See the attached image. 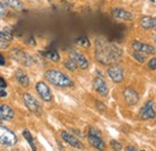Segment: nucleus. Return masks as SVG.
<instances>
[{"instance_id": "1", "label": "nucleus", "mask_w": 156, "mask_h": 151, "mask_svg": "<svg viewBox=\"0 0 156 151\" xmlns=\"http://www.w3.org/2000/svg\"><path fill=\"white\" fill-rule=\"evenodd\" d=\"M122 55V49L114 44L108 43L105 41H98L96 42V52L95 57L103 65H112L119 61V59Z\"/></svg>"}, {"instance_id": "2", "label": "nucleus", "mask_w": 156, "mask_h": 151, "mask_svg": "<svg viewBox=\"0 0 156 151\" xmlns=\"http://www.w3.org/2000/svg\"><path fill=\"white\" fill-rule=\"evenodd\" d=\"M44 78L59 88H71L73 86V80L67 75L60 72L58 70H48L44 73Z\"/></svg>"}, {"instance_id": "3", "label": "nucleus", "mask_w": 156, "mask_h": 151, "mask_svg": "<svg viewBox=\"0 0 156 151\" xmlns=\"http://www.w3.org/2000/svg\"><path fill=\"white\" fill-rule=\"evenodd\" d=\"M18 142V138L11 130H9L5 125L0 124V144L4 146H15Z\"/></svg>"}, {"instance_id": "4", "label": "nucleus", "mask_w": 156, "mask_h": 151, "mask_svg": "<svg viewBox=\"0 0 156 151\" xmlns=\"http://www.w3.org/2000/svg\"><path fill=\"white\" fill-rule=\"evenodd\" d=\"M88 142L90 143L91 146H94L98 150H105L106 144L101 137V132L98 131L96 127L90 126L89 127V132H88Z\"/></svg>"}, {"instance_id": "5", "label": "nucleus", "mask_w": 156, "mask_h": 151, "mask_svg": "<svg viewBox=\"0 0 156 151\" xmlns=\"http://www.w3.org/2000/svg\"><path fill=\"white\" fill-rule=\"evenodd\" d=\"M23 102H24L25 107H27L31 113L37 114V115H40V114L42 113V107H41L40 102L33 96V95L28 94V93L23 94Z\"/></svg>"}, {"instance_id": "6", "label": "nucleus", "mask_w": 156, "mask_h": 151, "mask_svg": "<svg viewBox=\"0 0 156 151\" xmlns=\"http://www.w3.org/2000/svg\"><path fill=\"white\" fill-rule=\"evenodd\" d=\"M107 75L114 83H121L124 80V68L118 64H112L107 70Z\"/></svg>"}, {"instance_id": "7", "label": "nucleus", "mask_w": 156, "mask_h": 151, "mask_svg": "<svg viewBox=\"0 0 156 151\" xmlns=\"http://www.w3.org/2000/svg\"><path fill=\"white\" fill-rule=\"evenodd\" d=\"M36 91L39 96L44 101V102H51L53 100V95H52V91L49 89V86L44 83V82H37L36 83Z\"/></svg>"}, {"instance_id": "8", "label": "nucleus", "mask_w": 156, "mask_h": 151, "mask_svg": "<svg viewBox=\"0 0 156 151\" xmlns=\"http://www.w3.org/2000/svg\"><path fill=\"white\" fill-rule=\"evenodd\" d=\"M10 54H11V57L13 58L15 60H17L20 64H23V65H25V66H30V65L33 64L31 57H29L27 53H24L20 48L12 49V51L10 52Z\"/></svg>"}, {"instance_id": "9", "label": "nucleus", "mask_w": 156, "mask_h": 151, "mask_svg": "<svg viewBox=\"0 0 156 151\" xmlns=\"http://www.w3.org/2000/svg\"><path fill=\"white\" fill-rule=\"evenodd\" d=\"M139 116L143 120H150V119H155L156 112L154 108V102L153 101H147L145 104L143 106V108L139 112Z\"/></svg>"}, {"instance_id": "10", "label": "nucleus", "mask_w": 156, "mask_h": 151, "mask_svg": "<svg viewBox=\"0 0 156 151\" xmlns=\"http://www.w3.org/2000/svg\"><path fill=\"white\" fill-rule=\"evenodd\" d=\"M70 59H72L76 62V65L80 70H87L89 67V61H88L87 57H84L82 53H79L75 49H72L70 52Z\"/></svg>"}, {"instance_id": "11", "label": "nucleus", "mask_w": 156, "mask_h": 151, "mask_svg": "<svg viewBox=\"0 0 156 151\" xmlns=\"http://www.w3.org/2000/svg\"><path fill=\"white\" fill-rule=\"evenodd\" d=\"M60 135H61V139H62L65 143H67L69 145H71L72 148L78 149V150H83V149H84V146H83V144L80 143V140H78L75 135H72L71 133H69L67 131H61V132H60Z\"/></svg>"}, {"instance_id": "12", "label": "nucleus", "mask_w": 156, "mask_h": 151, "mask_svg": "<svg viewBox=\"0 0 156 151\" xmlns=\"http://www.w3.org/2000/svg\"><path fill=\"white\" fill-rule=\"evenodd\" d=\"M122 95L129 106H136L139 102V95L137 94V91L132 88H125L122 91Z\"/></svg>"}, {"instance_id": "13", "label": "nucleus", "mask_w": 156, "mask_h": 151, "mask_svg": "<svg viewBox=\"0 0 156 151\" xmlns=\"http://www.w3.org/2000/svg\"><path fill=\"white\" fill-rule=\"evenodd\" d=\"M132 48L136 51V52H140L143 54H155L156 53V48L150 46V44H145V43H142L139 41H133L132 43Z\"/></svg>"}, {"instance_id": "14", "label": "nucleus", "mask_w": 156, "mask_h": 151, "mask_svg": "<svg viewBox=\"0 0 156 151\" xmlns=\"http://www.w3.org/2000/svg\"><path fill=\"white\" fill-rule=\"evenodd\" d=\"M93 86H94L95 91L101 96H107L108 95V86H107V84H106V82L103 80L102 77H96L94 79Z\"/></svg>"}, {"instance_id": "15", "label": "nucleus", "mask_w": 156, "mask_h": 151, "mask_svg": "<svg viewBox=\"0 0 156 151\" xmlns=\"http://www.w3.org/2000/svg\"><path fill=\"white\" fill-rule=\"evenodd\" d=\"M15 118V112L13 109L4 103H0V120L1 121H10Z\"/></svg>"}, {"instance_id": "16", "label": "nucleus", "mask_w": 156, "mask_h": 151, "mask_svg": "<svg viewBox=\"0 0 156 151\" xmlns=\"http://www.w3.org/2000/svg\"><path fill=\"white\" fill-rule=\"evenodd\" d=\"M113 15L117 19H121V20H132L133 19V15L131 12H129L127 10L117 7L113 10Z\"/></svg>"}, {"instance_id": "17", "label": "nucleus", "mask_w": 156, "mask_h": 151, "mask_svg": "<svg viewBox=\"0 0 156 151\" xmlns=\"http://www.w3.org/2000/svg\"><path fill=\"white\" fill-rule=\"evenodd\" d=\"M139 24L143 29L145 30H150V29H156V18L155 17H150V16H145L142 17L139 20Z\"/></svg>"}, {"instance_id": "18", "label": "nucleus", "mask_w": 156, "mask_h": 151, "mask_svg": "<svg viewBox=\"0 0 156 151\" xmlns=\"http://www.w3.org/2000/svg\"><path fill=\"white\" fill-rule=\"evenodd\" d=\"M16 79H17L18 84L22 85V86H24V88H28L29 84H30L29 77L27 76V73L23 70H17V72H16Z\"/></svg>"}, {"instance_id": "19", "label": "nucleus", "mask_w": 156, "mask_h": 151, "mask_svg": "<svg viewBox=\"0 0 156 151\" xmlns=\"http://www.w3.org/2000/svg\"><path fill=\"white\" fill-rule=\"evenodd\" d=\"M2 2L13 10H22L24 7V4L20 0H2Z\"/></svg>"}, {"instance_id": "20", "label": "nucleus", "mask_w": 156, "mask_h": 151, "mask_svg": "<svg viewBox=\"0 0 156 151\" xmlns=\"http://www.w3.org/2000/svg\"><path fill=\"white\" fill-rule=\"evenodd\" d=\"M42 55L44 58H47L48 60L51 61H54V62H58L60 60V55L57 51H49V52H42Z\"/></svg>"}, {"instance_id": "21", "label": "nucleus", "mask_w": 156, "mask_h": 151, "mask_svg": "<svg viewBox=\"0 0 156 151\" xmlns=\"http://www.w3.org/2000/svg\"><path fill=\"white\" fill-rule=\"evenodd\" d=\"M23 137H24V138H25V140L29 143L30 148H31L33 150H36V148H35V143H34V138H33L31 133L29 132L28 130H24V131H23Z\"/></svg>"}, {"instance_id": "22", "label": "nucleus", "mask_w": 156, "mask_h": 151, "mask_svg": "<svg viewBox=\"0 0 156 151\" xmlns=\"http://www.w3.org/2000/svg\"><path fill=\"white\" fill-rule=\"evenodd\" d=\"M65 67L67 70H70V71H76V68H77L78 66L76 65V62L72 59H69L67 61H65Z\"/></svg>"}, {"instance_id": "23", "label": "nucleus", "mask_w": 156, "mask_h": 151, "mask_svg": "<svg viewBox=\"0 0 156 151\" xmlns=\"http://www.w3.org/2000/svg\"><path fill=\"white\" fill-rule=\"evenodd\" d=\"M133 58L136 59L138 62H140V64H144V62H145V54H143V53H140V52H136V51H135Z\"/></svg>"}, {"instance_id": "24", "label": "nucleus", "mask_w": 156, "mask_h": 151, "mask_svg": "<svg viewBox=\"0 0 156 151\" xmlns=\"http://www.w3.org/2000/svg\"><path fill=\"white\" fill-rule=\"evenodd\" d=\"M77 43L78 44H80V46H84V47H89L90 46V42H89V40L87 36H82V37H79L77 40Z\"/></svg>"}, {"instance_id": "25", "label": "nucleus", "mask_w": 156, "mask_h": 151, "mask_svg": "<svg viewBox=\"0 0 156 151\" xmlns=\"http://www.w3.org/2000/svg\"><path fill=\"white\" fill-rule=\"evenodd\" d=\"M0 38L5 40V41H11L12 40V35L10 34V31H0Z\"/></svg>"}, {"instance_id": "26", "label": "nucleus", "mask_w": 156, "mask_h": 151, "mask_svg": "<svg viewBox=\"0 0 156 151\" xmlns=\"http://www.w3.org/2000/svg\"><path fill=\"white\" fill-rule=\"evenodd\" d=\"M148 66H149V68H150V70L155 71V70H156V58H151V59L149 60Z\"/></svg>"}, {"instance_id": "27", "label": "nucleus", "mask_w": 156, "mask_h": 151, "mask_svg": "<svg viewBox=\"0 0 156 151\" xmlns=\"http://www.w3.org/2000/svg\"><path fill=\"white\" fill-rule=\"evenodd\" d=\"M111 145H112V148L114 149V150H121L122 149V146H121V144L117 142V140H111Z\"/></svg>"}, {"instance_id": "28", "label": "nucleus", "mask_w": 156, "mask_h": 151, "mask_svg": "<svg viewBox=\"0 0 156 151\" xmlns=\"http://www.w3.org/2000/svg\"><path fill=\"white\" fill-rule=\"evenodd\" d=\"M6 15H7V11H6V9H5V4L0 2V18L5 17Z\"/></svg>"}, {"instance_id": "29", "label": "nucleus", "mask_w": 156, "mask_h": 151, "mask_svg": "<svg viewBox=\"0 0 156 151\" xmlns=\"http://www.w3.org/2000/svg\"><path fill=\"white\" fill-rule=\"evenodd\" d=\"M7 93H6V88H2L0 86V97H6Z\"/></svg>"}, {"instance_id": "30", "label": "nucleus", "mask_w": 156, "mask_h": 151, "mask_svg": "<svg viewBox=\"0 0 156 151\" xmlns=\"http://www.w3.org/2000/svg\"><path fill=\"white\" fill-rule=\"evenodd\" d=\"M4 41H5V40H4ZM4 41L0 40V48H2V49L9 47V41H6V42H4Z\"/></svg>"}, {"instance_id": "31", "label": "nucleus", "mask_w": 156, "mask_h": 151, "mask_svg": "<svg viewBox=\"0 0 156 151\" xmlns=\"http://www.w3.org/2000/svg\"><path fill=\"white\" fill-rule=\"evenodd\" d=\"M0 86H2V88H6L7 86V83H6V80L2 77H0Z\"/></svg>"}, {"instance_id": "32", "label": "nucleus", "mask_w": 156, "mask_h": 151, "mask_svg": "<svg viewBox=\"0 0 156 151\" xmlns=\"http://www.w3.org/2000/svg\"><path fill=\"white\" fill-rule=\"evenodd\" d=\"M96 106L98 107V109H100V111H106V106H105V104H102L101 102H96Z\"/></svg>"}, {"instance_id": "33", "label": "nucleus", "mask_w": 156, "mask_h": 151, "mask_svg": "<svg viewBox=\"0 0 156 151\" xmlns=\"http://www.w3.org/2000/svg\"><path fill=\"white\" fill-rule=\"evenodd\" d=\"M6 64V61H5V58H4V55L0 53V65H5Z\"/></svg>"}, {"instance_id": "34", "label": "nucleus", "mask_w": 156, "mask_h": 151, "mask_svg": "<svg viewBox=\"0 0 156 151\" xmlns=\"http://www.w3.org/2000/svg\"><path fill=\"white\" fill-rule=\"evenodd\" d=\"M126 150H127V151H131V150L135 151V150H137V149H136V148H133V146H127V148H126Z\"/></svg>"}, {"instance_id": "35", "label": "nucleus", "mask_w": 156, "mask_h": 151, "mask_svg": "<svg viewBox=\"0 0 156 151\" xmlns=\"http://www.w3.org/2000/svg\"><path fill=\"white\" fill-rule=\"evenodd\" d=\"M154 40H155V42H156V34L154 35Z\"/></svg>"}]
</instances>
